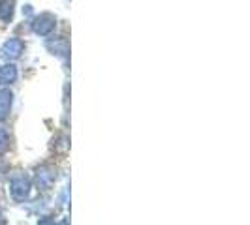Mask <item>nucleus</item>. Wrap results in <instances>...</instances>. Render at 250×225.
<instances>
[{
  "label": "nucleus",
  "instance_id": "4",
  "mask_svg": "<svg viewBox=\"0 0 250 225\" xmlns=\"http://www.w3.org/2000/svg\"><path fill=\"white\" fill-rule=\"evenodd\" d=\"M12 109V92L2 88L0 90V122H4Z\"/></svg>",
  "mask_w": 250,
  "mask_h": 225
},
{
  "label": "nucleus",
  "instance_id": "1",
  "mask_svg": "<svg viewBox=\"0 0 250 225\" xmlns=\"http://www.w3.org/2000/svg\"><path fill=\"white\" fill-rule=\"evenodd\" d=\"M25 49V43L21 41V39H17V38H12V39H8L4 45H2V56L6 58V60H15V58H19L21 56V53Z\"/></svg>",
  "mask_w": 250,
  "mask_h": 225
},
{
  "label": "nucleus",
  "instance_id": "9",
  "mask_svg": "<svg viewBox=\"0 0 250 225\" xmlns=\"http://www.w3.org/2000/svg\"><path fill=\"white\" fill-rule=\"evenodd\" d=\"M38 225H55V222H53L51 218H43V220H40V224Z\"/></svg>",
  "mask_w": 250,
  "mask_h": 225
},
{
  "label": "nucleus",
  "instance_id": "2",
  "mask_svg": "<svg viewBox=\"0 0 250 225\" xmlns=\"http://www.w3.org/2000/svg\"><path fill=\"white\" fill-rule=\"evenodd\" d=\"M55 25H57V21H55V17L51 13H42L34 21V32L40 34V36H47L55 30Z\"/></svg>",
  "mask_w": 250,
  "mask_h": 225
},
{
  "label": "nucleus",
  "instance_id": "7",
  "mask_svg": "<svg viewBox=\"0 0 250 225\" xmlns=\"http://www.w3.org/2000/svg\"><path fill=\"white\" fill-rule=\"evenodd\" d=\"M13 6H15L13 0H0V21H4V23L12 21Z\"/></svg>",
  "mask_w": 250,
  "mask_h": 225
},
{
  "label": "nucleus",
  "instance_id": "3",
  "mask_svg": "<svg viewBox=\"0 0 250 225\" xmlns=\"http://www.w3.org/2000/svg\"><path fill=\"white\" fill-rule=\"evenodd\" d=\"M28 189H30V182L26 180L25 176H15L10 184V191H12V197L15 201H23L28 195Z\"/></svg>",
  "mask_w": 250,
  "mask_h": 225
},
{
  "label": "nucleus",
  "instance_id": "6",
  "mask_svg": "<svg viewBox=\"0 0 250 225\" xmlns=\"http://www.w3.org/2000/svg\"><path fill=\"white\" fill-rule=\"evenodd\" d=\"M47 47H49L53 53H57V55L64 56V55L68 53V39H66V38H55V39H49V41H47Z\"/></svg>",
  "mask_w": 250,
  "mask_h": 225
},
{
  "label": "nucleus",
  "instance_id": "8",
  "mask_svg": "<svg viewBox=\"0 0 250 225\" xmlns=\"http://www.w3.org/2000/svg\"><path fill=\"white\" fill-rule=\"evenodd\" d=\"M8 145H10V135L6 130H0V154H4L8 150Z\"/></svg>",
  "mask_w": 250,
  "mask_h": 225
},
{
  "label": "nucleus",
  "instance_id": "5",
  "mask_svg": "<svg viewBox=\"0 0 250 225\" xmlns=\"http://www.w3.org/2000/svg\"><path fill=\"white\" fill-rule=\"evenodd\" d=\"M17 79V68L13 64H6L0 68V83L2 85H10Z\"/></svg>",
  "mask_w": 250,
  "mask_h": 225
}]
</instances>
